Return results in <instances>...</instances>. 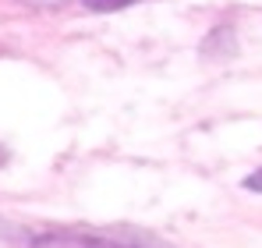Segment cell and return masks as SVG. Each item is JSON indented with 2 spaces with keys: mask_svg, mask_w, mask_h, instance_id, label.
<instances>
[{
  "mask_svg": "<svg viewBox=\"0 0 262 248\" xmlns=\"http://www.w3.org/2000/svg\"><path fill=\"white\" fill-rule=\"evenodd\" d=\"M92 248H170L142 231H92Z\"/></svg>",
  "mask_w": 262,
  "mask_h": 248,
  "instance_id": "cell-1",
  "label": "cell"
},
{
  "mask_svg": "<svg viewBox=\"0 0 262 248\" xmlns=\"http://www.w3.org/2000/svg\"><path fill=\"white\" fill-rule=\"evenodd\" d=\"M241 188H245V192H259V195H262V167H259V170H252V174L241 181Z\"/></svg>",
  "mask_w": 262,
  "mask_h": 248,
  "instance_id": "cell-4",
  "label": "cell"
},
{
  "mask_svg": "<svg viewBox=\"0 0 262 248\" xmlns=\"http://www.w3.org/2000/svg\"><path fill=\"white\" fill-rule=\"evenodd\" d=\"M29 248H92V231H46Z\"/></svg>",
  "mask_w": 262,
  "mask_h": 248,
  "instance_id": "cell-2",
  "label": "cell"
},
{
  "mask_svg": "<svg viewBox=\"0 0 262 248\" xmlns=\"http://www.w3.org/2000/svg\"><path fill=\"white\" fill-rule=\"evenodd\" d=\"M85 11H96V14H110V11H124L131 4H138V0H78Z\"/></svg>",
  "mask_w": 262,
  "mask_h": 248,
  "instance_id": "cell-3",
  "label": "cell"
},
{
  "mask_svg": "<svg viewBox=\"0 0 262 248\" xmlns=\"http://www.w3.org/2000/svg\"><path fill=\"white\" fill-rule=\"evenodd\" d=\"M25 4H36V7H57V4H64V0H25Z\"/></svg>",
  "mask_w": 262,
  "mask_h": 248,
  "instance_id": "cell-5",
  "label": "cell"
}]
</instances>
